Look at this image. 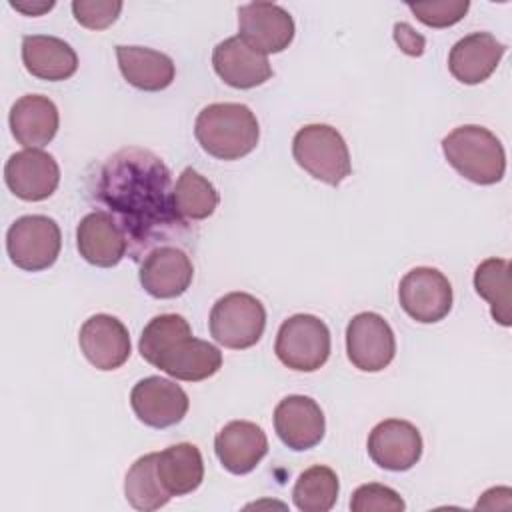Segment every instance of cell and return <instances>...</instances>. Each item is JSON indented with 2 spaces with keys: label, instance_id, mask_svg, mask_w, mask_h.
Masks as SVG:
<instances>
[{
  "label": "cell",
  "instance_id": "obj_1",
  "mask_svg": "<svg viewBox=\"0 0 512 512\" xmlns=\"http://www.w3.org/2000/svg\"><path fill=\"white\" fill-rule=\"evenodd\" d=\"M90 192L124 230L134 260L184 226L172 206L170 170L150 150L122 148L108 156Z\"/></svg>",
  "mask_w": 512,
  "mask_h": 512
},
{
  "label": "cell",
  "instance_id": "obj_2",
  "mask_svg": "<svg viewBox=\"0 0 512 512\" xmlns=\"http://www.w3.org/2000/svg\"><path fill=\"white\" fill-rule=\"evenodd\" d=\"M138 350L148 364L184 382L206 380L222 366V352L194 338L188 320L180 314L154 316L140 334Z\"/></svg>",
  "mask_w": 512,
  "mask_h": 512
},
{
  "label": "cell",
  "instance_id": "obj_3",
  "mask_svg": "<svg viewBox=\"0 0 512 512\" xmlns=\"http://www.w3.org/2000/svg\"><path fill=\"white\" fill-rule=\"evenodd\" d=\"M194 136L206 154L218 160H240L256 148L260 126L246 104L214 102L198 112Z\"/></svg>",
  "mask_w": 512,
  "mask_h": 512
},
{
  "label": "cell",
  "instance_id": "obj_4",
  "mask_svg": "<svg viewBox=\"0 0 512 512\" xmlns=\"http://www.w3.org/2000/svg\"><path fill=\"white\" fill-rule=\"evenodd\" d=\"M448 164L466 180L490 186L504 178L506 152L494 132L478 124L456 126L442 138Z\"/></svg>",
  "mask_w": 512,
  "mask_h": 512
},
{
  "label": "cell",
  "instance_id": "obj_5",
  "mask_svg": "<svg viewBox=\"0 0 512 512\" xmlns=\"http://www.w3.org/2000/svg\"><path fill=\"white\" fill-rule=\"evenodd\" d=\"M292 156L300 168L328 186H338L352 172L348 146L330 124L302 126L294 134Z\"/></svg>",
  "mask_w": 512,
  "mask_h": 512
},
{
  "label": "cell",
  "instance_id": "obj_6",
  "mask_svg": "<svg viewBox=\"0 0 512 512\" xmlns=\"http://www.w3.org/2000/svg\"><path fill=\"white\" fill-rule=\"evenodd\" d=\"M212 338L230 350L254 346L266 328L264 304L248 292H230L218 298L208 318Z\"/></svg>",
  "mask_w": 512,
  "mask_h": 512
},
{
  "label": "cell",
  "instance_id": "obj_7",
  "mask_svg": "<svg viewBox=\"0 0 512 512\" xmlns=\"http://www.w3.org/2000/svg\"><path fill=\"white\" fill-rule=\"evenodd\" d=\"M274 352L286 368L314 372L330 356V330L314 314H294L278 328Z\"/></svg>",
  "mask_w": 512,
  "mask_h": 512
},
{
  "label": "cell",
  "instance_id": "obj_8",
  "mask_svg": "<svg viewBox=\"0 0 512 512\" xmlns=\"http://www.w3.org/2000/svg\"><path fill=\"white\" fill-rule=\"evenodd\" d=\"M62 248V234L56 220L42 214H28L8 228L6 252L14 266L26 272L50 268Z\"/></svg>",
  "mask_w": 512,
  "mask_h": 512
},
{
  "label": "cell",
  "instance_id": "obj_9",
  "mask_svg": "<svg viewBox=\"0 0 512 512\" xmlns=\"http://www.w3.org/2000/svg\"><path fill=\"white\" fill-rule=\"evenodd\" d=\"M402 310L420 324H434L452 310V284L436 268L416 266L406 272L398 284Z\"/></svg>",
  "mask_w": 512,
  "mask_h": 512
},
{
  "label": "cell",
  "instance_id": "obj_10",
  "mask_svg": "<svg viewBox=\"0 0 512 512\" xmlns=\"http://www.w3.org/2000/svg\"><path fill=\"white\" fill-rule=\"evenodd\" d=\"M348 360L362 372L384 370L396 354L390 324L376 312H360L346 326Z\"/></svg>",
  "mask_w": 512,
  "mask_h": 512
},
{
  "label": "cell",
  "instance_id": "obj_11",
  "mask_svg": "<svg viewBox=\"0 0 512 512\" xmlns=\"http://www.w3.org/2000/svg\"><path fill=\"white\" fill-rule=\"evenodd\" d=\"M238 38L260 54H278L294 40V20L274 2H250L238 8Z\"/></svg>",
  "mask_w": 512,
  "mask_h": 512
},
{
  "label": "cell",
  "instance_id": "obj_12",
  "mask_svg": "<svg viewBox=\"0 0 512 512\" xmlns=\"http://www.w3.org/2000/svg\"><path fill=\"white\" fill-rule=\"evenodd\" d=\"M4 180L16 198L40 202L56 192L60 166L52 154L40 148H24L6 160Z\"/></svg>",
  "mask_w": 512,
  "mask_h": 512
},
{
  "label": "cell",
  "instance_id": "obj_13",
  "mask_svg": "<svg viewBox=\"0 0 512 512\" xmlns=\"http://www.w3.org/2000/svg\"><path fill=\"white\" fill-rule=\"evenodd\" d=\"M130 406L142 424L150 428H168L182 422L190 400L180 384L162 376H148L134 384Z\"/></svg>",
  "mask_w": 512,
  "mask_h": 512
},
{
  "label": "cell",
  "instance_id": "obj_14",
  "mask_svg": "<svg viewBox=\"0 0 512 512\" xmlns=\"http://www.w3.org/2000/svg\"><path fill=\"white\" fill-rule=\"evenodd\" d=\"M142 288L160 300L182 296L194 278V266L190 256L172 244L152 248L140 264Z\"/></svg>",
  "mask_w": 512,
  "mask_h": 512
},
{
  "label": "cell",
  "instance_id": "obj_15",
  "mask_svg": "<svg viewBox=\"0 0 512 512\" xmlns=\"http://www.w3.org/2000/svg\"><path fill=\"white\" fill-rule=\"evenodd\" d=\"M274 430L282 444L290 450H310L324 438V412L320 404L310 396H286L274 408Z\"/></svg>",
  "mask_w": 512,
  "mask_h": 512
},
{
  "label": "cell",
  "instance_id": "obj_16",
  "mask_svg": "<svg viewBox=\"0 0 512 512\" xmlns=\"http://www.w3.org/2000/svg\"><path fill=\"white\" fill-rule=\"evenodd\" d=\"M368 454L384 470H410L422 456V436L418 428L400 418L378 422L368 436Z\"/></svg>",
  "mask_w": 512,
  "mask_h": 512
},
{
  "label": "cell",
  "instance_id": "obj_17",
  "mask_svg": "<svg viewBox=\"0 0 512 512\" xmlns=\"http://www.w3.org/2000/svg\"><path fill=\"white\" fill-rule=\"evenodd\" d=\"M78 344L86 360L104 372L120 368L130 358L128 328L112 314L90 316L80 328Z\"/></svg>",
  "mask_w": 512,
  "mask_h": 512
},
{
  "label": "cell",
  "instance_id": "obj_18",
  "mask_svg": "<svg viewBox=\"0 0 512 512\" xmlns=\"http://www.w3.org/2000/svg\"><path fill=\"white\" fill-rule=\"evenodd\" d=\"M212 66L224 84L240 90L256 88L272 78L268 58L238 36L226 38L214 46Z\"/></svg>",
  "mask_w": 512,
  "mask_h": 512
},
{
  "label": "cell",
  "instance_id": "obj_19",
  "mask_svg": "<svg viewBox=\"0 0 512 512\" xmlns=\"http://www.w3.org/2000/svg\"><path fill=\"white\" fill-rule=\"evenodd\" d=\"M80 256L98 268L116 266L128 250V238L120 224L104 210L86 214L76 228Z\"/></svg>",
  "mask_w": 512,
  "mask_h": 512
},
{
  "label": "cell",
  "instance_id": "obj_20",
  "mask_svg": "<svg viewBox=\"0 0 512 512\" xmlns=\"http://www.w3.org/2000/svg\"><path fill=\"white\" fill-rule=\"evenodd\" d=\"M504 52L506 46L490 32H472L450 48L448 70L458 82L474 86L492 76Z\"/></svg>",
  "mask_w": 512,
  "mask_h": 512
},
{
  "label": "cell",
  "instance_id": "obj_21",
  "mask_svg": "<svg viewBox=\"0 0 512 512\" xmlns=\"http://www.w3.org/2000/svg\"><path fill=\"white\" fill-rule=\"evenodd\" d=\"M214 450L228 472L248 474L268 454V438L258 424L232 420L216 434Z\"/></svg>",
  "mask_w": 512,
  "mask_h": 512
},
{
  "label": "cell",
  "instance_id": "obj_22",
  "mask_svg": "<svg viewBox=\"0 0 512 512\" xmlns=\"http://www.w3.org/2000/svg\"><path fill=\"white\" fill-rule=\"evenodd\" d=\"M10 130L24 148H42L54 140L60 124L56 104L42 94L20 96L10 108Z\"/></svg>",
  "mask_w": 512,
  "mask_h": 512
},
{
  "label": "cell",
  "instance_id": "obj_23",
  "mask_svg": "<svg viewBox=\"0 0 512 512\" xmlns=\"http://www.w3.org/2000/svg\"><path fill=\"white\" fill-rule=\"evenodd\" d=\"M22 62L34 78L48 82L68 80L78 70L74 48L62 38L46 34H30L22 38Z\"/></svg>",
  "mask_w": 512,
  "mask_h": 512
},
{
  "label": "cell",
  "instance_id": "obj_24",
  "mask_svg": "<svg viewBox=\"0 0 512 512\" xmlns=\"http://www.w3.org/2000/svg\"><path fill=\"white\" fill-rule=\"evenodd\" d=\"M118 68L124 80L144 92H160L174 82L176 66L164 52L146 46H116Z\"/></svg>",
  "mask_w": 512,
  "mask_h": 512
},
{
  "label": "cell",
  "instance_id": "obj_25",
  "mask_svg": "<svg viewBox=\"0 0 512 512\" xmlns=\"http://www.w3.org/2000/svg\"><path fill=\"white\" fill-rule=\"evenodd\" d=\"M156 470L170 496L194 492L204 480V460L198 446L180 442L164 448L156 456Z\"/></svg>",
  "mask_w": 512,
  "mask_h": 512
},
{
  "label": "cell",
  "instance_id": "obj_26",
  "mask_svg": "<svg viewBox=\"0 0 512 512\" xmlns=\"http://www.w3.org/2000/svg\"><path fill=\"white\" fill-rule=\"evenodd\" d=\"M220 196L214 184L192 166L184 168L172 188V206L182 222H200L214 214Z\"/></svg>",
  "mask_w": 512,
  "mask_h": 512
},
{
  "label": "cell",
  "instance_id": "obj_27",
  "mask_svg": "<svg viewBox=\"0 0 512 512\" xmlns=\"http://www.w3.org/2000/svg\"><path fill=\"white\" fill-rule=\"evenodd\" d=\"M474 290L490 304V314L498 324H512L510 262L506 258H486L480 262L474 270Z\"/></svg>",
  "mask_w": 512,
  "mask_h": 512
},
{
  "label": "cell",
  "instance_id": "obj_28",
  "mask_svg": "<svg viewBox=\"0 0 512 512\" xmlns=\"http://www.w3.org/2000/svg\"><path fill=\"white\" fill-rule=\"evenodd\" d=\"M156 456L158 452L140 456L126 472V480H124L126 500L132 508L142 512L158 510L166 506L172 498L160 482V476L156 470Z\"/></svg>",
  "mask_w": 512,
  "mask_h": 512
},
{
  "label": "cell",
  "instance_id": "obj_29",
  "mask_svg": "<svg viewBox=\"0 0 512 512\" xmlns=\"http://www.w3.org/2000/svg\"><path fill=\"white\" fill-rule=\"evenodd\" d=\"M338 492L340 484L336 472L330 466L314 464L298 476L292 488V500L302 512H328L334 508Z\"/></svg>",
  "mask_w": 512,
  "mask_h": 512
},
{
  "label": "cell",
  "instance_id": "obj_30",
  "mask_svg": "<svg viewBox=\"0 0 512 512\" xmlns=\"http://www.w3.org/2000/svg\"><path fill=\"white\" fill-rule=\"evenodd\" d=\"M406 508L404 500L390 486L368 482L354 490L350 500L352 512H402Z\"/></svg>",
  "mask_w": 512,
  "mask_h": 512
},
{
  "label": "cell",
  "instance_id": "obj_31",
  "mask_svg": "<svg viewBox=\"0 0 512 512\" xmlns=\"http://www.w3.org/2000/svg\"><path fill=\"white\" fill-rule=\"evenodd\" d=\"M410 12L426 26L430 28H448L460 22L468 8V0H440V2H420V4H408Z\"/></svg>",
  "mask_w": 512,
  "mask_h": 512
},
{
  "label": "cell",
  "instance_id": "obj_32",
  "mask_svg": "<svg viewBox=\"0 0 512 512\" xmlns=\"http://www.w3.org/2000/svg\"><path fill=\"white\" fill-rule=\"evenodd\" d=\"M122 12L120 0H74V20L88 30H104L116 22Z\"/></svg>",
  "mask_w": 512,
  "mask_h": 512
},
{
  "label": "cell",
  "instance_id": "obj_33",
  "mask_svg": "<svg viewBox=\"0 0 512 512\" xmlns=\"http://www.w3.org/2000/svg\"><path fill=\"white\" fill-rule=\"evenodd\" d=\"M394 40L410 56H420L424 52V38L406 22L394 24Z\"/></svg>",
  "mask_w": 512,
  "mask_h": 512
},
{
  "label": "cell",
  "instance_id": "obj_34",
  "mask_svg": "<svg viewBox=\"0 0 512 512\" xmlns=\"http://www.w3.org/2000/svg\"><path fill=\"white\" fill-rule=\"evenodd\" d=\"M10 6L16 8L18 12L26 14V16H40V14L54 8V0H48V2H44V0H34V2H30V0H22V2L10 0Z\"/></svg>",
  "mask_w": 512,
  "mask_h": 512
}]
</instances>
